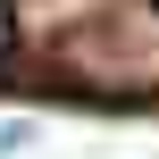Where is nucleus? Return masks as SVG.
<instances>
[{"mask_svg":"<svg viewBox=\"0 0 159 159\" xmlns=\"http://www.w3.org/2000/svg\"><path fill=\"white\" fill-rule=\"evenodd\" d=\"M59 67L92 92H159V0H109L59 42Z\"/></svg>","mask_w":159,"mask_h":159,"instance_id":"f257e3e1","label":"nucleus"},{"mask_svg":"<svg viewBox=\"0 0 159 159\" xmlns=\"http://www.w3.org/2000/svg\"><path fill=\"white\" fill-rule=\"evenodd\" d=\"M0 50H8V8H0Z\"/></svg>","mask_w":159,"mask_h":159,"instance_id":"f03ea898","label":"nucleus"}]
</instances>
